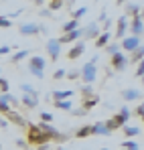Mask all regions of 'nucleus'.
<instances>
[{
	"label": "nucleus",
	"instance_id": "obj_1",
	"mask_svg": "<svg viewBox=\"0 0 144 150\" xmlns=\"http://www.w3.org/2000/svg\"><path fill=\"white\" fill-rule=\"evenodd\" d=\"M26 140H28L31 144H35V146H41V144H47V142H51V136H49V134H45V132L39 128V124H33L31 128H28Z\"/></svg>",
	"mask_w": 144,
	"mask_h": 150
},
{
	"label": "nucleus",
	"instance_id": "obj_2",
	"mask_svg": "<svg viewBox=\"0 0 144 150\" xmlns=\"http://www.w3.org/2000/svg\"><path fill=\"white\" fill-rule=\"evenodd\" d=\"M97 59H99L97 55H96V57H92V61L85 63V65L81 67V79H83L85 83H89V85L96 81V77H97V67H96Z\"/></svg>",
	"mask_w": 144,
	"mask_h": 150
},
{
	"label": "nucleus",
	"instance_id": "obj_3",
	"mask_svg": "<svg viewBox=\"0 0 144 150\" xmlns=\"http://www.w3.org/2000/svg\"><path fill=\"white\" fill-rule=\"evenodd\" d=\"M45 65H47V61H45L41 55H35V57H31V61H28V71L35 75L37 79H43V75H45Z\"/></svg>",
	"mask_w": 144,
	"mask_h": 150
},
{
	"label": "nucleus",
	"instance_id": "obj_4",
	"mask_svg": "<svg viewBox=\"0 0 144 150\" xmlns=\"http://www.w3.org/2000/svg\"><path fill=\"white\" fill-rule=\"evenodd\" d=\"M47 53L53 61H57L59 55H61V41L59 39H49L47 41Z\"/></svg>",
	"mask_w": 144,
	"mask_h": 150
},
{
	"label": "nucleus",
	"instance_id": "obj_5",
	"mask_svg": "<svg viewBox=\"0 0 144 150\" xmlns=\"http://www.w3.org/2000/svg\"><path fill=\"white\" fill-rule=\"evenodd\" d=\"M140 47V37H136V35H130V37H126V39H122V49L128 51V53H134V51Z\"/></svg>",
	"mask_w": 144,
	"mask_h": 150
},
{
	"label": "nucleus",
	"instance_id": "obj_6",
	"mask_svg": "<svg viewBox=\"0 0 144 150\" xmlns=\"http://www.w3.org/2000/svg\"><path fill=\"white\" fill-rule=\"evenodd\" d=\"M128 61H130V59H128L124 53H120V51H118L116 55H112V67H114L116 71H124V69L128 67Z\"/></svg>",
	"mask_w": 144,
	"mask_h": 150
},
{
	"label": "nucleus",
	"instance_id": "obj_7",
	"mask_svg": "<svg viewBox=\"0 0 144 150\" xmlns=\"http://www.w3.org/2000/svg\"><path fill=\"white\" fill-rule=\"evenodd\" d=\"M21 35L23 37H35L39 33H43V26L41 25H35V23H26V25H21Z\"/></svg>",
	"mask_w": 144,
	"mask_h": 150
},
{
	"label": "nucleus",
	"instance_id": "obj_8",
	"mask_svg": "<svg viewBox=\"0 0 144 150\" xmlns=\"http://www.w3.org/2000/svg\"><path fill=\"white\" fill-rule=\"evenodd\" d=\"M81 37H83V28H77V30H71V33H65L59 41H61V45H65V43H77Z\"/></svg>",
	"mask_w": 144,
	"mask_h": 150
},
{
	"label": "nucleus",
	"instance_id": "obj_9",
	"mask_svg": "<svg viewBox=\"0 0 144 150\" xmlns=\"http://www.w3.org/2000/svg\"><path fill=\"white\" fill-rule=\"evenodd\" d=\"M128 120H130V110L124 105V108H120V112L114 116V122L118 124V128H124V126L128 124Z\"/></svg>",
	"mask_w": 144,
	"mask_h": 150
},
{
	"label": "nucleus",
	"instance_id": "obj_10",
	"mask_svg": "<svg viewBox=\"0 0 144 150\" xmlns=\"http://www.w3.org/2000/svg\"><path fill=\"white\" fill-rule=\"evenodd\" d=\"M130 30H132V35H136V37H140V35L144 33V18L140 16V14L132 18V25H130Z\"/></svg>",
	"mask_w": 144,
	"mask_h": 150
},
{
	"label": "nucleus",
	"instance_id": "obj_11",
	"mask_svg": "<svg viewBox=\"0 0 144 150\" xmlns=\"http://www.w3.org/2000/svg\"><path fill=\"white\" fill-rule=\"evenodd\" d=\"M83 51H85V43H81V41H77V43H75V45H73L71 49H69V53H67V57H69V59H79V57H81V55H83Z\"/></svg>",
	"mask_w": 144,
	"mask_h": 150
},
{
	"label": "nucleus",
	"instance_id": "obj_12",
	"mask_svg": "<svg viewBox=\"0 0 144 150\" xmlns=\"http://www.w3.org/2000/svg\"><path fill=\"white\" fill-rule=\"evenodd\" d=\"M126 30H128V16H120L118 18V26H116V37L118 39H126Z\"/></svg>",
	"mask_w": 144,
	"mask_h": 150
},
{
	"label": "nucleus",
	"instance_id": "obj_13",
	"mask_svg": "<svg viewBox=\"0 0 144 150\" xmlns=\"http://www.w3.org/2000/svg\"><path fill=\"white\" fill-rule=\"evenodd\" d=\"M101 33H99V25L97 23H92L87 28H83V37L85 39H97Z\"/></svg>",
	"mask_w": 144,
	"mask_h": 150
},
{
	"label": "nucleus",
	"instance_id": "obj_14",
	"mask_svg": "<svg viewBox=\"0 0 144 150\" xmlns=\"http://www.w3.org/2000/svg\"><path fill=\"white\" fill-rule=\"evenodd\" d=\"M122 98H124V101H136L140 98V91L138 89H124L122 91Z\"/></svg>",
	"mask_w": 144,
	"mask_h": 150
},
{
	"label": "nucleus",
	"instance_id": "obj_15",
	"mask_svg": "<svg viewBox=\"0 0 144 150\" xmlns=\"http://www.w3.org/2000/svg\"><path fill=\"white\" fill-rule=\"evenodd\" d=\"M23 105H26L28 110H35V108L39 105V98H35V96H26V93H23Z\"/></svg>",
	"mask_w": 144,
	"mask_h": 150
},
{
	"label": "nucleus",
	"instance_id": "obj_16",
	"mask_svg": "<svg viewBox=\"0 0 144 150\" xmlns=\"http://www.w3.org/2000/svg\"><path fill=\"white\" fill-rule=\"evenodd\" d=\"M108 43H110V33L104 30V33L96 39V47H97V49H104V47H108Z\"/></svg>",
	"mask_w": 144,
	"mask_h": 150
},
{
	"label": "nucleus",
	"instance_id": "obj_17",
	"mask_svg": "<svg viewBox=\"0 0 144 150\" xmlns=\"http://www.w3.org/2000/svg\"><path fill=\"white\" fill-rule=\"evenodd\" d=\"M112 130L108 128V124H101V122H97V124H94V134L96 136H108Z\"/></svg>",
	"mask_w": 144,
	"mask_h": 150
},
{
	"label": "nucleus",
	"instance_id": "obj_18",
	"mask_svg": "<svg viewBox=\"0 0 144 150\" xmlns=\"http://www.w3.org/2000/svg\"><path fill=\"white\" fill-rule=\"evenodd\" d=\"M6 120H8V122H12V124H18V126L26 124V122H24V118L21 116V114H16V112H8V114H6Z\"/></svg>",
	"mask_w": 144,
	"mask_h": 150
},
{
	"label": "nucleus",
	"instance_id": "obj_19",
	"mask_svg": "<svg viewBox=\"0 0 144 150\" xmlns=\"http://www.w3.org/2000/svg\"><path fill=\"white\" fill-rule=\"evenodd\" d=\"M140 6L138 4H134V2H126V16H138L140 14Z\"/></svg>",
	"mask_w": 144,
	"mask_h": 150
},
{
	"label": "nucleus",
	"instance_id": "obj_20",
	"mask_svg": "<svg viewBox=\"0 0 144 150\" xmlns=\"http://www.w3.org/2000/svg\"><path fill=\"white\" fill-rule=\"evenodd\" d=\"M92 134H94V124H92V126H87V124L81 126V128L75 132V136H77V138H87V136H92Z\"/></svg>",
	"mask_w": 144,
	"mask_h": 150
},
{
	"label": "nucleus",
	"instance_id": "obj_21",
	"mask_svg": "<svg viewBox=\"0 0 144 150\" xmlns=\"http://www.w3.org/2000/svg\"><path fill=\"white\" fill-rule=\"evenodd\" d=\"M142 59H144V45H140L138 49H136V51H134V53H132V55H130V61L138 65V63H140Z\"/></svg>",
	"mask_w": 144,
	"mask_h": 150
},
{
	"label": "nucleus",
	"instance_id": "obj_22",
	"mask_svg": "<svg viewBox=\"0 0 144 150\" xmlns=\"http://www.w3.org/2000/svg\"><path fill=\"white\" fill-rule=\"evenodd\" d=\"M77 28H79V21L77 18H71V21H67L63 25V35L65 33H71V30H77Z\"/></svg>",
	"mask_w": 144,
	"mask_h": 150
},
{
	"label": "nucleus",
	"instance_id": "obj_23",
	"mask_svg": "<svg viewBox=\"0 0 144 150\" xmlns=\"http://www.w3.org/2000/svg\"><path fill=\"white\" fill-rule=\"evenodd\" d=\"M122 130H124V136L126 138H134V136L140 134V128H136V126H124Z\"/></svg>",
	"mask_w": 144,
	"mask_h": 150
},
{
	"label": "nucleus",
	"instance_id": "obj_24",
	"mask_svg": "<svg viewBox=\"0 0 144 150\" xmlns=\"http://www.w3.org/2000/svg\"><path fill=\"white\" fill-rule=\"evenodd\" d=\"M71 96H73V91L59 89V91H55V93H53V100H55V101H57V100H71Z\"/></svg>",
	"mask_w": 144,
	"mask_h": 150
},
{
	"label": "nucleus",
	"instance_id": "obj_25",
	"mask_svg": "<svg viewBox=\"0 0 144 150\" xmlns=\"http://www.w3.org/2000/svg\"><path fill=\"white\" fill-rule=\"evenodd\" d=\"M21 91L26 93V96H35V98H39V91H37L31 83H23V85H21Z\"/></svg>",
	"mask_w": 144,
	"mask_h": 150
},
{
	"label": "nucleus",
	"instance_id": "obj_26",
	"mask_svg": "<svg viewBox=\"0 0 144 150\" xmlns=\"http://www.w3.org/2000/svg\"><path fill=\"white\" fill-rule=\"evenodd\" d=\"M26 55H28V51H26V49H23V51H16V53H14V55L10 57V63H18V61H23V59L26 57Z\"/></svg>",
	"mask_w": 144,
	"mask_h": 150
},
{
	"label": "nucleus",
	"instance_id": "obj_27",
	"mask_svg": "<svg viewBox=\"0 0 144 150\" xmlns=\"http://www.w3.org/2000/svg\"><path fill=\"white\" fill-rule=\"evenodd\" d=\"M55 108H59V110H71L73 105H71V100H57L55 101Z\"/></svg>",
	"mask_w": 144,
	"mask_h": 150
},
{
	"label": "nucleus",
	"instance_id": "obj_28",
	"mask_svg": "<svg viewBox=\"0 0 144 150\" xmlns=\"http://www.w3.org/2000/svg\"><path fill=\"white\" fill-rule=\"evenodd\" d=\"M0 110H2V114L12 112V110H10V101L6 100V96H4V93H2V98H0Z\"/></svg>",
	"mask_w": 144,
	"mask_h": 150
},
{
	"label": "nucleus",
	"instance_id": "obj_29",
	"mask_svg": "<svg viewBox=\"0 0 144 150\" xmlns=\"http://www.w3.org/2000/svg\"><path fill=\"white\" fill-rule=\"evenodd\" d=\"M97 101H99V98H97V96H94V98H87V100H83V110H87V112H89V110H92V108L96 105Z\"/></svg>",
	"mask_w": 144,
	"mask_h": 150
},
{
	"label": "nucleus",
	"instance_id": "obj_30",
	"mask_svg": "<svg viewBox=\"0 0 144 150\" xmlns=\"http://www.w3.org/2000/svg\"><path fill=\"white\" fill-rule=\"evenodd\" d=\"M81 96H83V100L94 98V89H92V85H89V83H85V85L81 87Z\"/></svg>",
	"mask_w": 144,
	"mask_h": 150
},
{
	"label": "nucleus",
	"instance_id": "obj_31",
	"mask_svg": "<svg viewBox=\"0 0 144 150\" xmlns=\"http://www.w3.org/2000/svg\"><path fill=\"white\" fill-rule=\"evenodd\" d=\"M122 148L124 150H140L134 140H124V142H122Z\"/></svg>",
	"mask_w": 144,
	"mask_h": 150
},
{
	"label": "nucleus",
	"instance_id": "obj_32",
	"mask_svg": "<svg viewBox=\"0 0 144 150\" xmlns=\"http://www.w3.org/2000/svg\"><path fill=\"white\" fill-rule=\"evenodd\" d=\"M85 14H87V6H81V8H77V10L73 12V18H77V21H79V18H81V16H85Z\"/></svg>",
	"mask_w": 144,
	"mask_h": 150
},
{
	"label": "nucleus",
	"instance_id": "obj_33",
	"mask_svg": "<svg viewBox=\"0 0 144 150\" xmlns=\"http://www.w3.org/2000/svg\"><path fill=\"white\" fill-rule=\"evenodd\" d=\"M63 6V0H51L49 2V10H59Z\"/></svg>",
	"mask_w": 144,
	"mask_h": 150
},
{
	"label": "nucleus",
	"instance_id": "obj_34",
	"mask_svg": "<svg viewBox=\"0 0 144 150\" xmlns=\"http://www.w3.org/2000/svg\"><path fill=\"white\" fill-rule=\"evenodd\" d=\"M134 75H136V77H140V79L144 77V59L136 65V73H134Z\"/></svg>",
	"mask_w": 144,
	"mask_h": 150
},
{
	"label": "nucleus",
	"instance_id": "obj_35",
	"mask_svg": "<svg viewBox=\"0 0 144 150\" xmlns=\"http://www.w3.org/2000/svg\"><path fill=\"white\" fill-rule=\"evenodd\" d=\"M0 87H2V93H8V91H10V83H8L4 77L0 79Z\"/></svg>",
	"mask_w": 144,
	"mask_h": 150
},
{
	"label": "nucleus",
	"instance_id": "obj_36",
	"mask_svg": "<svg viewBox=\"0 0 144 150\" xmlns=\"http://www.w3.org/2000/svg\"><path fill=\"white\" fill-rule=\"evenodd\" d=\"M63 77H67V73H65V69H57V71L53 73V79H63Z\"/></svg>",
	"mask_w": 144,
	"mask_h": 150
},
{
	"label": "nucleus",
	"instance_id": "obj_37",
	"mask_svg": "<svg viewBox=\"0 0 144 150\" xmlns=\"http://www.w3.org/2000/svg\"><path fill=\"white\" fill-rule=\"evenodd\" d=\"M106 51H108L110 55H116V53L120 51V47H118V45H108V47H106Z\"/></svg>",
	"mask_w": 144,
	"mask_h": 150
},
{
	"label": "nucleus",
	"instance_id": "obj_38",
	"mask_svg": "<svg viewBox=\"0 0 144 150\" xmlns=\"http://www.w3.org/2000/svg\"><path fill=\"white\" fill-rule=\"evenodd\" d=\"M0 26H2V28H10V18L2 16V18H0Z\"/></svg>",
	"mask_w": 144,
	"mask_h": 150
},
{
	"label": "nucleus",
	"instance_id": "obj_39",
	"mask_svg": "<svg viewBox=\"0 0 144 150\" xmlns=\"http://www.w3.org/2000/svg\"><path fill=\"white\" fill-rule=\"evenodd\" d=\"M41 120H43V122H53V116H51L49 112H43V114H41Z\"/></svg>",
	"mask_w": 144,
	"mask_h": 150
},
{
	"label": "nucleus",
	"instance_id": "obj_40",
	"mask_svg": "<svg viewBox=\"0 0 144 150\" xmlns=\"http://www.w3.org/2000/svg\"><path fill=\"white\" fill-rule=\"evenodd\" d=\"M67 77H69V79H77V77H81V71H69V73H67Z\"/></svg>",
	"mask_w": 144,
	"mask_h": 150
},
{
	"label": "nucleus",
	"instance_id": "obj_41",
	"mask_svg": "<svg viewBox=\"0 0 144 150\" xmlns=\"http://www.w3.org/2000/svg\"><path fill=\"white\" fill-rule=\"evenodd\" d=\"M73 116H83V114H87V110H71Z\"/></svg>",
	"mask_w": 144,
	"mask_h": 150
},
{
	"label": "nucleus",
	"instance_id": "obj_42",
	"mask_svg": "<svg viewBox=\"0 0 144 150\" xmlns=\"http://www.w3.org/2000/svg\"><path fill=\"white\" fill-rule=\"evenodd\" d=\"M136 114H138V116H144V103H140V105L136 108Z\"/></svg>",
	"mask_w": 144,
	"mask_h": 150
},
{
	"label": "nucleus",
	"instance_id": "obj_43",
	"mask_svg": "<svg viewBox=\"0 0 144 150\" xmlns=\"http://www.w3.org/2000/svg\"><path fill=\"white\" fill-rule=\"evenodd\" d=\"M97 21H99V23H106V21H108V14H106V12H101V14H99V18H97Z\"/></svg>",
	"mask_w": 144,
	"mask_h": 150
},
{
	"label": "nucleus",
	"instance_id": "obj_44",
	"mask_svg": "<svg viewBox=\"0 0 144 150\" xmlns=\"http://www.w3.org/2000/svg\"><path fill=\"white\" fill-rule=\"evenodd\" d=\"M0 53H2V55H8V53H10V47H6V45H4V47L0 49Z\"/></svg>",
	"mask_w": 144,
	"mask_h": 150
},
{
	"label": "nucleus",
	"instance_id": "obj_45",
	"mask_svg": "<svg viewBox=\"0 0 144 150\" xmlns=\"http://www.w3.org/2000/svg\"><path fill=\"white\" fill-rule=\"evenodd\" d=\"M51 14H53L51 10H41V16H45V18H47V16H51Z\"/></svg>",
	"mask_w": 144,
	"mask_h": 150
},
{
	"label": "nucleus",
	"instance_id": "obj_46",
	"mask_svg": "<svg viewBox=\"0 0 144 150\" xmlns=\"http://www.w3.org/2000/svg\"><path fill=\"white\" fill-rule=\"evenodd\" d=\"M126 2H128V0H116V4H118V6H120V4H126Z\"/></svg>",
	"mask_w": 144,
	"mask_h": 150
},
{
	"label": "nucleus",
	"instance_id": "obj_47",
	"mask_svg": "<svg viewBox=\"0 0 144 150\" xmlns=\"http://www.w3.org/2000/svg\"><path fill=\"white\" fill-rule=\"evenodd\" d=\"M55 150H67V148H65V146H57Z\"/></svg>",
	"mask_w": 144,
	"mask_h": 150
},
{
	"label": "nucleus",
	"instance_id": "obj_48",
	"mask_svg": "<svg viewBox=\"0 0 144 150\" xmlns=\"http://www.w3.org/2000/svg\"><path fill=\"white\" fill-rule=\"evenodd\" d=\"M33 2H37V4H39V6H41V4H43V0H33Z\"/></svg>",
	"mask_w": 144,
	"mask_h": 150
},
{
	"label": "nucleus",
	"instance_id": "obj_49",
	"mask_svg": "<svg viewBox=\"0 0 144 150\" xmlns=\"http://www.w3.org/2000/svg\"><path fill=\"white\" fill-rule=\"evenodd\" d=\"M140 16H142V18H144V8H142V12H140Z\"/></svg>",
	"mask_w": 144,
	"mask_h": 150
},
{
	"label": "nucleus",
	"instance_id": "obj_50",
	"mask_svg": "<svg viewBox=\"0 0 144 150\" xmlns=\"http://www.w3.org/2000/svg\"><path fill=\"white\" fill-rule=\"evenodd\" d=\"M142 85H144V77H142Z\"/></svg>",
	"mask_w": 144,
	"mask_h": 150
},
{
	"label": "nucleus",
	"instance_id": "obj_51",
	"mask_svg": "<svg viewBox=\"0 0 144 150\" xmlns=\"http://www.w3.org/2000/svg\"><path fill=\"white\" fill-rule=\"evenodd\" d=\"M142 122H144V116H142Z\"/></svg>",
	"mask_w": 144,
	"mask_h": 150
},
{
	"label": "nucleus",
	"instance_id": "obj_52",
	"mask_svg": "<svg viewBox=\"0 0 144 150\" xmlns=\"http://www.w3.org/2000/svg\"><path fill=\"white\" fill-rule=\"evenodd\" d=\"M101 150H108V148H101Z\"/></svg>",
	"mask_w": 144,
	"mask_h": 150
}]
</instances>
